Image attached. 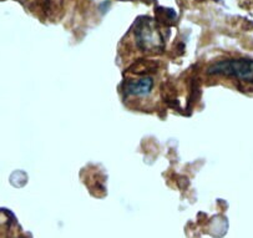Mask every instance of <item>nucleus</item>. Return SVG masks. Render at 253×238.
<instances>
[{"mask_svg":"<svg viewBox=\"0 0 253 238\" xmlns=\"http://www.w3.org/2000/svg\"><path fill=\"white\" fill-rule=\"evenodd\" d=\"M209 75H224L246 82H253V59H226L213 63L207 69Z\"/></svg>","mask_w":253,"mask_h":238,"instance_id":"obj_1","label":"nucleus"},{"mask_svg":"<svg viewBox=\"0 0 253 238\" xmlns=\"http://www.w3.org/2000/svg\"><path fill=\"white\" fill-rule=\"evenodd\" d=\"M136 45L145 51H162L165 40L156 24L149 16L138 18L135 23Z\"/></svg>","mask_w":253,"mask_h":238,"instance_id":"obj_2","label":"nucleus"},{"mask_svg":"<svg viewBox=\"0 0 253 238\" xmlns=\"http://www.w3.org/2000/svg\"><path fill=\"white\" fill-rule=\"evenodd\" d=\"M154 80L150 76H144L137 80H127L124 86L126 96H147L152 91Z\"/></svg>","mask_w":253,"mask_h":238,"instance_id":"obj_3","label":"nucleus"},{"mask_svg":"<svg viewBox=\"0 0 253 238\" xmlns=\"http://www.w3.org/2000/svg\"><path fill=\"white\" fill-rule=\"evenodd\" d=\"M21 238H24V237H21Z\"/></svg>","mask_w":253,"mask_h":238,"instance_id":"obj_4","label":"nucleus"}]
</instances>
